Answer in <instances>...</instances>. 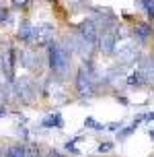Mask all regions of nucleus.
Masks as SVG:
<instances>
[{"label":"nucleus","mask_w":154,"mask_h":157,"mask_svg":"<svg viewBox=\"0 0 154 157\" xmlns=\"http://www.w3.org/2000/svg\"><path fill=\"white\" fill-rule=\"evenodd\" d=\"M125 85L127 87H136V89H140V87H144L146 83H144V77H142V72H140V68H136V71L131 72V75H127L125 77Z\"/></svg>","instance_id":"2eb2a0df"},{"label":"nucleus","mask_w":154,"mask_h":157,"mask_svg":"<svg viewBox=\"0 0 154 157\" xmlns=\"http://www.w3.org/2000/svg\"><path fill=\"white\" fill-rule=\"evenodd\" d=\"M0 157H27V145H10L6 149H0Z\"/></svg>","instance_id":"4468645a"},{"label":"nucleus","mask_w":154,"mask_h":157,"mask_svg":"<svg viewBox=\"0 0 154 157\" xmlns=\"http://www.w3.org/2000/svg\"><path fill=\"white\" fill-rule=\"evenodd\" d=\"M152 25L150 23H136L134 25V29L130 31V37L136 41V44H148V39L152 37Z\"/></svg>","instance_id":"9b49d317"},{"label":"nucleus","mask_w":154,"mask_h":157,"mask_svg":"<svg viewBox=\"0 0 154 157\" xmlns=\"http://www.w3.org/2000/svg\"><path fill=\"white\" fill-rule=\"evenodd\" d=\"M115 56L117 60L127 66V64H134L136 60L140 58V52H138V46L131 37H123V39H117V46H115Z\"/></svg>","instance_id":"423d86ee"},{"label":"nucleus","mask_w":154,"mask_h":157,"mask_svg":"<svg viewBox=\"0 0 154 157\" xmlns=\"http://www.w3.org/2000/svg\"><path fill=\"white\" fill-rule=\"evenodd\" d=\"M41 128H56V130H62L64 128V116L62 112H49L43 120H41Z\"/></svg>","instance_id":"f8f14e48"},{"label":"nucleus","mask_w":154,"mask_h":157,"mask_svg":"<svg viewBox=\"0 0 154 157\" xmlns=\"http://www.w3.org/2000/svg\"><path fill=\"white\" fill-rule=\"evenodd\" d=\"M16 71V50L13 44H0V72L4 75L6 83L15 78Z\"/></svg>","instance_id":"39448f33"},{"label":"nucleus","mask_w":154,"mask_h":157,"mask_svg":"<svg viewBox=\"0 0 154 157\" xmlns=\"http://www.w3.org/2000/svg\"><path fill=\"white\" fill-rule=\"evenodd\" d=\"M47 66L58 78H64L70 72V62H72V52L64 44L52 41L47 44Z\"/></svg>","instance_id":"f257e3e1"},{"label":"nucleus","mask_w":154,"mask_h":157,"mask_svg":"<svg viewBox=\"0 0 154 157\" xmlns=\"http://www.w3.org/2000/svg\"><path fill=\"white\" fill-rule=\"evenodd\" d=\"M78 37L84 39L88 46H97L99 44V37H101V31L99 27L92 23V19H86V21H82V23L78 25Z\"/></svg>","instance_id":"1a4fd4ad"},{"label":"nucleus","mask_w":154,"mask_h":157,"mask_svg":"<svg viewBox=\"0 0 154 157\" xmlns=\"http://www.w3.org/2000/svg\"><path fill=\"white\" fill-rule=\"evenodd\" d=\"M70 4H84V0H70Z\"/></svg>","instance_id":"a878e982"},{"label":"nucleus","mask_w":154,"mask_h":157,"mask_svg":"<svg viewBox=\"0 0 154 157\" xmlns=\"http://www.w3.org/2000/svg\"><path fill=\"white\" fill-rule=\"evenodd\" d=\"M78 141H82V136H74V139L66 141V151L72 153V155H80V149H76V143Z\"/></svg>","instance_id":"6ab92c4d"},{"label":"nucleus","mask_w":154,"mask_h":157,"mask_svg":"<svg viewBox=\"0 0 154 157\" xmlns=\"http://www.w3.org/2000/svg\"><path fill=\"white\" fill-rule=\"evenodd\" d=\"M113 149H115V143L103 141V143H99V147H97V153H111Z\"/></svg>","instance_id":"aec40b11"},{"label":"nucleus","mask_w":154,"mask_h":157,"mask_svg":"<svg viewBox=\"0 0 154 157\" xmlns=\"http://www.w3.org/2000/svg\"><path fill=\"white\" fill-rule=\"evenodd\" d=\"M2 116H8V108L4 105V103H0V118Z\"/></svg>","instance_id":"393cba45"},{"label":"nucleus","mask_w":154,"mask_h":157,"mask_svg":"<svg viewBox=\"0 0 154 157\" xmlns=\"http://www.w3.org/2000/svg\"><path fill=\"white\" fill-rule=\"evenodd\" d=\"M136 6H138L142 13H146V17L150 21L154 19V0H136Z\"/></svg>","instance_id":"f3484780"},{"label":"nucleus","mask_w":154,"mask_h":157,"mask_svg":"<svg viewBox=\"0 0 154 157\" xmlns=\"http://www.w3.org/2000/svg\"><path fill=\"white\" fill-rule=\"evenodd\" d=\"M84 128H91V130H95V132H101V130H105V124H101V122H97L95 118H86L84 120Z\"/></svg>","instance_id":"a211bd4d"},{"label":"nucleus","mask_w":154,"mask_h":157,"mask_svg":"<svg viewBox=\"0 0 154 157\" xmlns=\"http://www.w3.org/2000/svg\"><path fill=\"white\" fill-rule=\"evenodd\" d=\"M117 101H119V103H123V105H127V103H130V99H127L125 95H117Z\"/></svg>","instance_id":"b1692460"},{"label":"nucleus","mask_w":154,"mask_h":157,"mask_svg":"<svg viewBox=\"0 0 154 157\" xmlns=\"http://www.w3.org/2000/svg\"><path fill=\"white\" fill-rule=\"evenodd\" d=\"M99 50L105 56L115 54V46H117V35H115V27L109 29V31H103V37H99Z\"/></svg>","instance_id":"9d476101"},{"label":"nucleus","mask_w":154,"mask_h":157,"mask_svg":"<svg viewBox=\"0 0 154 157\" xmlns=\"http://www.w3.org/2000/svg\"><path fill=\"white\" fill-rule=\"evenodd\" d=\"M56 37V27L52 23H37L33 25V29H31V35L27 39V46L33 48V50H37V48H43L47 44H52Z\"/></svg>","instance_id":"20e7f679"},{"label":"nucleus","mask_w":154,"mask_h":157,"mask_svg":"<svg viewBox=\"0 0 154 157\" xmlns=\"http://www.w3.org/2000/svg\"><path fill=\"white\" fill-rule=\"evenodd\" d=\"M31 29H33V23H31L29 19H23L21 23H19V31H16V37L21 39L23 44H27V39L31 35Z\"/></svg>","instance_id":"dca6fc26"},{"label":"nucleus","mask_w":154,"mask_h":157,"mask_svg":"<svg viewBox=\"0 0 154 157\" xmlns=\"http://www.w3.org/2000/svg\"><path fill=\"white\" fill-rule=\"evenodd\" d=\"M16 62H21V66H25L27 71H41V58H39L37 50H33V48H25L21 52H16Z\"/></svg>","instance_id":"6e6552de"},{"label":"nucleus","mask_w":154,"mask_h":157,"mask_svg":"<svg viewBox=\"0 0 154 157\" xmlns=\"http://www.w3.org/2000/svg\"><path fill=\"white\" fill-rule=\"evenodd\" d=\"M121 122H111V124H107L105 126V130H119V128H121Z\"/></svg>","instance_id":"5701e85b"},{"label":"nucleus","mask_w":154,"mask_h":157,"mask_svg":"<svg viewBox=\"0 0 154 157\" xmlns=\"http://www.w3.org/2000/svg\"><path fill=\"white\" fill-rule=\"evenodd\" d=\"M4 89H6V87H2V83H0V95L4 93Z\"/></svg>","instance_id":"cd10ccee"},{"label":"nucleus","mask_w":154,"mask_h":157,"mask_svg":"<svg viewBox=\"0 0 154 157\" xmlns=\"http://www.w3.org/2000/svg\"><path fill=\"white\" fill-rule=\"evenodd\" d=\"M148 134H150V139H152V143H154V128H150V130H148Z\"/></svg>","instance_id":"bb28decb"},{"label":"nucleus","mask_w":154,"mask_h":157,"mask_svg":"<svg viewBox=\"0 0 154 157\" xmlns=\"http://www.w3.org/2000/svg\"><path fill=\"white\" fill-rule=\"evenodd\" d=\"M138 68H140V72H142V77H144V83H146V85H154V56L146 58Z\"/></svg>","instance_id":"ddd939ff"},{"label":"nucleus","mask_w":154,"mask_h":157,"mask_svg":"<svg viewBox=\"0 0 154 157\" xmlns=\"http://www.w3.org/2000/svg\"><path fill=\"white\" fill-rule=\"evenodd\" d=\"M43 95L45 97H52V99H56L58 103H64L68 101V91H66V85L62 83V78L54 77V78H47L45 83H43Z\"/></svg>","instance_id":"0eeeda50"},{"label":"nucleus","mask_w":154,"mask_h":157,"mask_svg":"<svg viewBox=\"0 0 154 157\" xmlns=\"http://www.w3.org/2000/svg\"><path fill=\"white\" fill-rule=\"evenodd\" d=\"M97 72L99 71H86L84 66H80L76 72V93L80 99H91L97 93Z\"/></svg>","instance_id":"7ed1b4c3"},{"label":"nucleus","mask_w":154,"mask_h":157,"mask_svg":"<svg viewBox=\"0 0 154 157\" xmlns=\"http://www.w3.org/2000/svg\"><path fill=\"white\" fill-rule=\"evenodd\" d=\"M8 19H10V13H8V8H2V6H0V25L6 23Z\"/></svg>","instance_id":"412c9836"},{"label":"nucleus","mask_w":154,"mask_h":157,"mask_svg":"<svg viewBox=\"0 0 154 157\" xmlns=\"http://www.w3.org/2000/svg\"><path fill=\"white\" fill-rule=\"evenodd\" d=\"M10 2H13V8H16V10H21L29 4V0H10Z\"/></svg>","instance_id":"4be33fe9"},{"label":"nucleus","mask_w":154,"mask_h":157,"mask_svg":"<svg viewBox=\"0 0 154 157\" xmlns=\"http://www.w3.org/2000/svg\"><path fill=\"white\" fill-rule=\"evenodd\" d=\"M13 87V95H16V99L21 103H33L37 99V85L33 83V78L29 77H15L10 81Z\"/></svg>","instance_id":"f03ea898"}]
</instances>
